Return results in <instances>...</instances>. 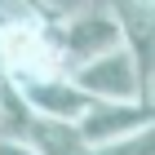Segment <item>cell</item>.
Instances as JSON below:
<instances>
[{
	"instance_id": "1",
	"label": "cell",
	"mask_w": 155,
	"mask_h": 155,
	"mask_svg": "<svg viewBox=\"0 0 155 155\" xmlns=\"http://www.w3.org/2000/svg\"><path fill=\"white\" fill-rule=\"evenodd\" d=\"M58 71H67V67H62L53 27H45L36 18V22L0 31V80L31 84V80H45V75H58Z\"/></svg>"
},
{
	"instance_id": "2",
	"label": "cell",
	"mask_w": 155,
	"mask_h": 155,
	"mask_svg": "<svg viewBox=\"0 0 155 155\" xmlns=\"http://www.w3.org/2000/svg\"><path fill=\"white\" fill-rule=\"evenodd\" d=\"M53 36H58V53H62L67 71H75V67H84V62H93V58H102V53L124 45L120 18L111 9H102V5H89V9L53 22Z\"/></svg>"
},
{
	"instance_id": "3",
	"label": "cell",
	"mask_w": 155,
	"mask_h": 155,
	"mask_svg": "<svg viewBox=\"0 0 155 155\" xmlns=\"http://www.w3.org/2000/svg\"><path fill=\"white\" fill-rule=\"evenodd\" d=\"M71 80L93 102H155L146 93L142 71H137V62H133V53L124 45L111 49V53H102V58H93V62H84V67H75Z\"/></svg>"
},
{
	"instance_id": "4",
	"label": "cell",
	"mask_w": 155,
	"mask_h": 155,
	"mask_svg": "<svg viewBox=\"0 0 155 155\" xmlns=\"http://www.w3.org/2000/svg\"><path fill=\"white\" fill-rule=\"evenodd\" d=\"M18 93H22L27 111L40 115V120H67V124H80V120L93 111V97L71 80V71H58V75H45V80L18 84Z\"/></svg>"
},
{
	"instance_id": "5",
	"label": "cell",
	"mask_w": 155,
	"mask_h": 155,
	"mask_svg": "<svg viewBox=\"0 0 155 155\" xmlns=\"http://www.w3.org/2000/svg\"><path fill=\"white\" fill-rule=\"evenodd\" d=\"M155 124V102H93V111L80 120V133L89 146H111Z\"/></svg>"
},
{
	"instance_id": "6",
	"label": "cell",
	"mask_w": 155,
	"mask_h": 155,
	"mask_svg": "<svg viewBox=\"0 0 155 155\" xmlns=\"http://www.w3.org/2000/svg\"><path fill=\"white\" fill-rule=\"evenodd\" d=\"M111 13L120 18L124 49L133 53L137 71H142L146 93L155 97V5L151 0H111Z\"/></svg>"
},
{
	"instance_id": "7",
	"label": "cell",
	"mask_w": 155,
	"mask_h": 155,
	"mask_svg": "<svg viewBox=\"0 0 155 155\" xmlns=\"http://www.w3.org/2000/svg\"><path fill=\"white\" fill-rule=\"evenodd\" d=\"M22 142L31 146L36 155H89V151H93V146L84 142L80 124H67V120H40V115L27 120Z\"/></svg>"
},
{
	"instance_id": "8",
	"label": "cell",
	"mask_w": 155,
	"mask_h": 155,
	"mask_svg": "<svg viewBox=\"0 0 155 155\" xmlns=\"http://www.w3.org/2000/svg\"><path fill=\"white\" fill-rule=\"evenodd\" d=\"M89 155H155V124L142 133H133L124 142H111V146H93Z\"/></svg>"
},
{
	"instance_id": "9",
	"label": "cell",
	"mask_w": 155,
	"mask_h": 155,
	"mask_svg": "<svg viewBox=\"0 0 155 155\" xmlns=\"http://www.w3.org/2000/svg\"><path fill=\"white\" fill-rule=\"evenodd\" d=\"M93 0H36V9H45L49 18H71V13H80V9H89Z\"/></svg>"
},
{
	"instance_id": "10",
	"label": "cell",
	"mask_w": 155,
	"mask_h": 155,
	"mask_svg": "<svg viewBox=\"0 0 155 155\" xmlns=\"http://www.w3.org/2000/svg\"><path fill=\"white\" fill-rule=\"evenodd\" d=\"M0 133H5V111H0Z\"/></svg>"
},
{
	"instance_id": "11",
	"label": "cell",
	"mask_w": 155,
	"mask_h": 155,
	"mask_svg": "<svg viewBox=\"0 0 155 155\" xmlns=\"http://www.w3.org/2000/svg\"><path fill=\"white\" fill-rule=\"evenodd\" d=\"M151 5H155V0H151Z\"/></svg>"
}]
</instances>
